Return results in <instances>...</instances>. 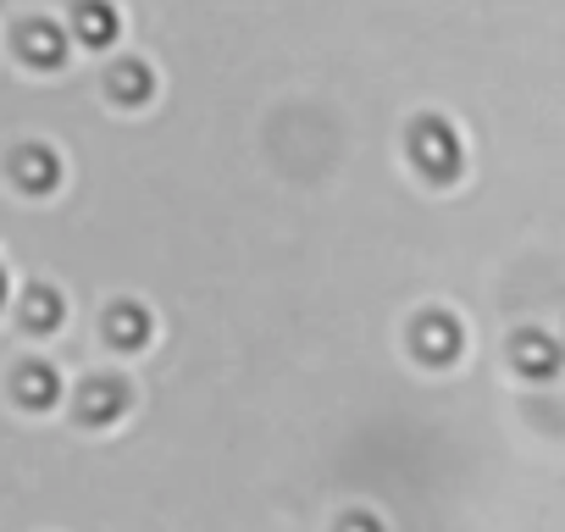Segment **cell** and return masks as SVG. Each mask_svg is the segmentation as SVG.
<instances>
[{
  "instance_id": "6da1fadb",
  "label": "cell",
  "mask_w": 565,
  "mask_h": 532,
  "mask_svg": "<svg viewBox=\"0 0 565 532\" xmlns=\"http://www.w3.org/2000/svg\"><path fill=\"white\" fill-rule=\"evenodd\" d=\"M411 161H416L427 178L449 183V178L460 172V139L449 134V123H438V117H422V123L411 128Z\"/></svg>"
},
{
  "instance_id": "7a4b0ae2",
  "label": "cell",
  "mask_w": 565,
  "mask_h": 532,
  "mask_svg": "<svg viewBox=\"0 0 565 532\" xmlns=\"http://www.w3.org/2000/svg\"><path fill=\"white\" fill-rule=\"evenodd\" d=\"M18 56H23L34 73H56V67L67 62V34H62L56 23L34 18V23L18 29Z\"/></svg>"
},
{
  "instance_id": "3957f363",
  "label": "cell",
  "mask_w": 565,
  "mask_h": 532,
  "mask_svg": "<svg viewBox=\"0 0 565 532\" xmlns=\"http://www.w3.org/2000/svg\"><path fill=\"white\" fill-rule=\"evenodd\" d=\"M12 400H18L23 411H51V405L62 400L56 366H51V361H23V366L12 372Z\"/></svg>"
},
{
  "instance_id": "277c9868",
  "label": "cell",
  "mask_w": 565,
  "mask_h": 532,
  "mask_svg": "<svg viewBox=\"0 0 565 532\" xmlns=\"http://www.w3.org/2000/svg\"><path fill=\"white\" fill-rule=\"evenodd\" d=\"M122 405H128V389L117 377H89L78 389V422L84 427H111L122 416Z\"/></svg>"
},
{
  "instance_id": "5b68a950",
  "label": "cell",
  "mask_w": 565,
  "mask_h": 532,
  "mask_svg": "<svg viewBox=\"0 0 565 532\" xmlns=\"http://www.w3.org/2000/svg\"><path fill=\"white\" fill-rule=\"evenodd\" d=\"M12 178H18V189H29V194H51V189L62 183V161H56L45 145H23V150L12 156Z\"/></svg>"
},
{
  "instance_id": "8992f818",
  "label": "cell",
  "mask_w": 565,
  "mask_h": 532,
  "mask_svg": "<svg viewBox=\"0 0 565 532\" xmlns=\"http://www.w3.org/2000/svg\"><path fill=\"white\" fill-rule=\"evenodd\" d=\"M73 34H78V45L100 51V45L117 40V12L106 7V0H78L73 7Z\"/></svg>"
},
{
  "instance_id": "52a82bcc",
  "label": "cell",
  "mask_w": 565,
  "mask_h": 532,
  "mask_svg": "<svg viewBox=\"0 0 565 532\" xmlns=\"http://www.w3.org/2000/svg\"><path fill=\"white\" fill-rule=\"evenodd\" d=\"M416 350H422V361H455L460 355V328L444 317V311H433V317H422L416 322Z\"/></svg>"
},
{
  "instance_id": "ba28073f",
  "label": "cell",
  "mask_w": 565,
  "mask_h": 532,
  "mask_svg": "<svg viewBox=\"0 0 565 532\" xmlns=\"http://www.w3.org/2000/svg\"><path fill=\"white\" fill-rule=\"evenodd\" d=\"M18 317H23V328H29V333H56V328L67 322V300H62L56 289H45V284H40V289H29V295H23Z\"/></svg>"
},
{
  "instance_id": "9c48e42d",
  "label": "cell",
  "mask_w": 565,
  "mask_h": 532,
  "mask_svg": "<svg viewBox=\"0 0 565 532\" xmlns=\"http://www.w3.org/2000/svg\"><path fill=\"white\" fill-rule=\"evenodd\" d=\"M106 339H111L117 350H139V344L150 339V317H145L139 306H111V317H106Z\"/></svg>"
},
{
  "instance_id": "30bf717a",
  "label": "cell",
  "mask_w": 565,
  "mask_h": 532,
  "mask_svg": "<svg viewBox=\"0 0 565 532\" xmlns=\"http://www.w3.org/2000/svg\"><path fill=\"white\" fill-rule=\"evenodd\" d=\"M515 366H521L526 377H548V372L559 366V344L543 339V333H521V339H515Z\"/></svg>"
},
{
  "instance_id": "8fae6325",
  "label": "cell",
  "mask_w": 565,
  "mask_h": 532,
  "mask_svg": "<svg viewBox=\"0 0 565 532\" xmlns=\"http://www.w3.org/2000/svg\"><path fill=\"white\" fill-rule=\"evenodd\" d=\"M106 89H111V100H122V106H145V100H150V67L122 62V67H111Z\"/></svg>"
},
{
  "instance_id": "7c38bea8",
  "label": "cell",
  "mask_w": 565,
  "mask_h": 532,
  "mask_svg": "<svg viewBox=\"0 0 565 532\" xmlns=\"http://www.w3.org/2000/svg\"><path fill=\"white\" fill-rule=\"evenodd\" d=\"M339 532H383V526H377L372 515H344V526H339Z\"/></svg>"
},
{
  "instance_id": "4fadbf2b",
  "label": "cell",
  "mask_w": 565,
  "mask_h": 532,
  "mask_svg": "<svg viewBox=\"0 0 565 532\" xmlns=\"http://www.w3.org/2000/svg\"><path fill=\"white\" fill-rule=\"evenodd\" d=\"M0 300H7V273H0Z\"/></svg>"
}]
</instances>
